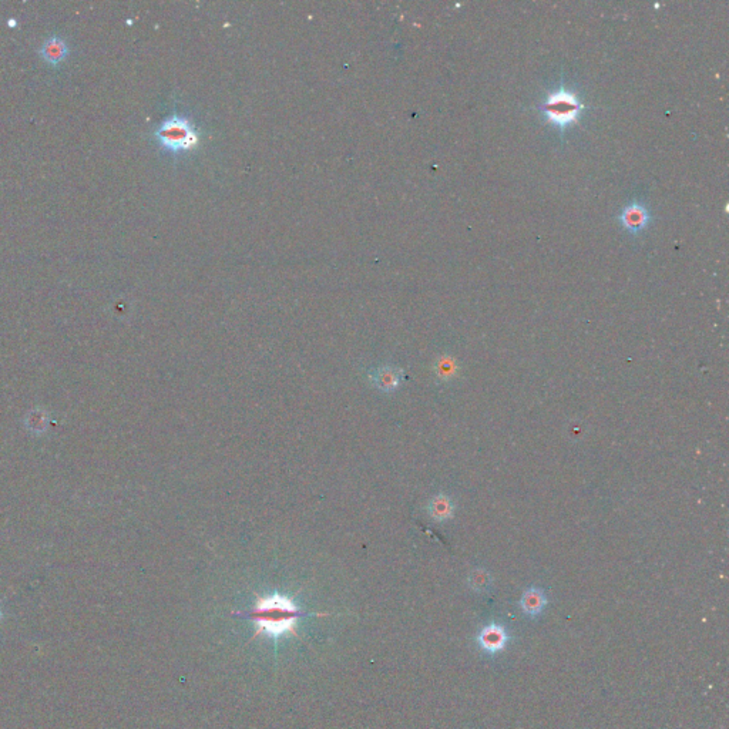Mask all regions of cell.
I'll return each instance as SVG.
<instances>
[{
    "mask_svg": "<svg viewBox=\"0 0 729 729\" xmlns=\"http://www.w3.org/2000/svg\"><path fill=\"white\" fill-rule=\"evenodd\" d=\"M429 513L435 520H447L453 513V505L449 497L440 494L436 496L429 505Z\"/></svg>",
    "mask_w": 729,
    "mask_h": 729,
    "instance_id": "cell-8",
    "label": "cell"
},
{
    "mask_svg": "<svg viewBox=\"0 0 729 729\" xmlns=\"http://www.w3.org/2000/svg\"><path fill=\"white\" fill-rule=\"evenodd\" d=\"M374 381L382 390H393L400 383V374L392 368H383L374 375Z\"/></svg>",
    "mask_w": 729,
    "mask_h": 729,
    "instance_id": "cell-9",
    "label": "cell"
},
{
    "mask_svg": "<svg viewBox=\"0 0 729 729\" xmlns=\"http://www.w3.org/2000/svg\"><path fill=\"white\" fill-rule=\"evenodd\" d=\"M158 143L171 151H184L193 149L198 143V135L193 124L181 116L165 120L156 131Z\"/></svg>",
    "mask_w": 729,
    "mask_h": 729,
    "instance_id": "cell-2",
    "label": "cell"
},
{
    "mask_svg": "<svg viewBox=\"0 0 729 729\" xmlns=\"http://www.w3.org/2000/svg\"><path fill=\"white\" fill-rule=\"evenodd\" d=\"M647 219H648V212L644 207L641 205H629L628 208L624 210L622 215H621V221L624 224V226L627 228V230L629 231H640L641 228L647 224Z\"/></svg>",
    "mask_w": 729,
    "mask_h": 729,
    "instance_id": "cell-7",
    "label": "cell"
},
{
    "mask_svg": "<svg viewBox=\"0 0 729 729\" xmlns=\"http://www.w3.org/2000/svg\"><path fill=\"white\" fill-rule=\"evenodd\" d=\"M40 55H41L43 60L48 62L49 64H53V66L60 64L69 55L67 43L59 36H52L41 46Z\"/></svg>",
    "mask_w": 729,
    "mask_h": 729,
    "instance_id": "cell-5",
    "label": "cell"
},
{
    "mask_svg": "<svg viewBox=\"0 0 729 729\" xmlns=\"http://www.w3.org/2000/svg\"><path fill=\"white\" fill-rule=\"evenodd\" d=\"M510 643L507 629L496 622L484 625L477 634V646L487 655H496L503 651Z\"/></svg>",
    "mask_w": 729,
    "mask_h": 729,
    "instance_id": "cell-4",
    "label": "cell"
},
{
    "mask_svg": "<svg viewBox=\"0 0 729 729\" xmlns=\"http://www.w3.org/2000/svg\"><path fill=\"white\" fill-rule=\"evenodd\" d=\"M469 582H470L472 588H475L476 591H484V590H487L490 587L491 577L484 570H476L475 573L470 574Z\"/></svg>",
    "mask_w": 729,
    "mask_h": 729,
    "instance_id": "cell-11",
    "label": "cell"
},
{
    "mask_svg": "<svg viewBox=\"0 0 729 729\" xmlns=\"http://www.w3.org/2000/svg\"><path fill=\"white\" fill-rule=\"evenodd\" d=\"M545 606H547V599H545L543 590H540L537 587H531L523 592L522 600H520V607H522V611L527 617L534 618V617L540 615L543 613V610L545 608Z\"/></svg>",
    "mask_w": 729,
    "mask_h": 729,
    "instance_id": "cell-6",
    "label": "cell"
},
{
    "mask_svg": "<svg viewBox=\"0 0 729 729\" xmlns=\"http://www.w3.org/2000/svg\"><path fill=\"white\" fill-rule=\"evenodd\" d=\"M581 109L582 106L578 102V99L564 88H560L552 93L541 106V110L545 114L547 120L560 128H564L568 124L574 123Z\"/></svg>",
    "mask_w": 729,
    "mask_h": 729,
    "instance_id": "cell-3",
    "label": "cell"
},
{
    "mask_svg": "<svg viewBox=\"0 0 729 729\" xmlns=\"http://www.w3.org/2000/svg\"><path fill=\"white\" fill-rule=\"evenodd\" d=\"M236 615L250 618L255 622L257 629L254 632V638L261 634H269L272 636H278L287 632L298 636L295 629L297 621L302 617L312 615L304 613L298 608L294 601L288 597L273 594L271 597H258L255 607L248 613H236Z\"/></svg>",
    "mask_w": 729,
    "mask_h": 729,
    "instance_id": "cell-1",
    "label": "cell"
},
{
    "mask_svg": "<svg viewBox=\"0 0 729 729\" xmlns=\"http://www.w3.org/2000/svg\"><path fill=\"white\" fill-rule=\"evenodd\" d=\"M48 421H49L48 414L43 412L41 409H34L26 418V426L34 435H39L48 429Z\"/></svg>",
    "mask_w": 729,
    "mask_h": 729,
    "instance_id": "cell-10",
    "label": "cell"
}]
</instances>
